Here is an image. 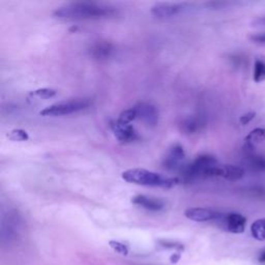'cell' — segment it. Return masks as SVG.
Returning <instances> with one entry per match:
<instances>
[{"label":"cell","mask_w":265,"mask_h":265,"mask_svg":"<svg viewBox=\"0 0 265 265\" xmlns=\"http://www.w3.org/2000/svg\"><path fill=\"white\" fill-rule=\"evenodd\" d=\"M115 14L116 10L112 6L89 1L70 2L57 7L53 12L54 17L66 21L102 19V18L112 17Z\"/></svg>","instance_id":"6da1fadb"},{"label":"cell","mask_w":265,"mask_h":265,"mask_svg":"<svg viewBox=\"0 0 265 265\" xmlns=\"http://www.w3.org/2000/svg\"><path fill=\"white\" fill-rule=\"evenodd\" d=\"M121 176L129 184L164 189H171L178 185L180 181L177 177H169L160 174V173L140 168L126 170L122 173Z\"/></svg>","instance_id":"7a4b0ae2"},{"label":"cell","mask_w":265,"mask_h":265,"mask_svg":"<svg viewBox=\"0 0 265 265\" xmlns=\"http://www.w3.org/2000/svg\"><path fill=\"white\" fill-rule=\"evenodd\" d=\"M217 160L209 154H201L193 162L187 164L180 170L181 175L187 181H192L200 178L213 177V173L218 165Z\"/></svg>","instance_id":"3957f363"},{"label":"cell","mask_w":265,"mask_h":265,"mask_svg":"<svg viewBox=\"0 0 265 265\" xmlns=\"http://www.w3.org/2000/svg\"><path fill=\"white\" fill-rule=\"evenodd\" d=\"M91 102L87 98H76L68 102H61L51 105L40 112L42 116H62L84 110L90 106Z\"/></svg>","instance_id":"277c9868"},{"label":"cell","mask_w":265,"mask_h":265,"mask_svg":"<svg viewBox=\"0 0 265 265\" xmlns=\"http://www.w3.org/2000/svg\"><path fill=\"white\" fill-rule=\"evenodd\" d=\"M186 158V152L182 146L178 143L173 144L168 149L165 158L163 160V166L167 170H181L185 166L184 160Z\"/></svg>","instance_id":"5b68a950"},{"label":"cell","mask_w":265,"mask_h":265,"mask_svg":"<svg viewBox=\"0 0 265 265\" xmlns=\"http://www.w3.org/2000/svg\"><path fill=\"white\" fill-rule=\"evenodd\" d=\"M111 130L118 141L122 143H131L139 139V135L131 123H123L118 120L111 121Z\"/></svg>","instance_id":"8992f818"},{"label":"cell","mask_w":265,"mask_h":265,"mask_svg":"<svg viewBox=\"0 0 265 265\" xmlns=\"http://www.w3.org/2000/svg\"><path fill=\"white\" fill-rule=\"evenodd\" d=\"M185 216L189 220L194 222H208L214 220H221L224 215L214 209L193 207L187 209L185 212Z\"/></svg>","instance_id":"52a82bcc"},{"label":"cell","mask_w":265,"mask_h":265,"mask_svg":"<svg viewBox=\"0 0 265 265\" xmlns=\"http://www.w3.org/2000/svg\"><path fill=\"white\" fill-rule=\"evenodd\" d=\"M135 111L137 114V120H140L145 124L153 126L158 123L159 113L157 108L148 103H139L135 107Z\"/></svg>","instance_id":"ba28073f"},{"label":"cell","mask_w":265,"mask_h":265,"mask_svg":"<svg viewBox=\"0 0 265 265\" xmlns=\"http://www.w3.org/2000/svg\"><path fill=\"white\" fill-rule=\"evenodd\" d=\"M184 3H172V2H159L151 7V14L159 19H166L177 15L184 10Z\"/></svg>","instance_id":"9c48e42d"},{"label":"cell","mask_w":265,"mask_h":265,"mask_svg":"<svg viewBox=\"0 0 265 265\" xmlns=\"http://www.w3.org/2000/svg\"><path fill=\"white\" fill-rule=\"evenodd\" d=\"M244 176V170L241 167L234 165H218L214 170L213 177H222L227 180H240Z\"/></svg>","instance_id":"30bf717a"},{"label":"cell","mask_w":265,"mask_h":265,"mask_svg":"<svg viewBox=\"0 0 265 265\" xmlns=\"http://www.w3.org/2000/svg\"><path fill=\"white\" fill-rule=\"evenodd\" d=\"M132 203L141 206L144 209L150 210V212H160L165 207V202L162 199L146 195H137L133 197Z\"/></svg>","instance_id":"8fae6325"},{"label":"cell","mask_w":265,"mask_h":265,"mask_svg":"<svg viewBox=\"0 0 265 265\" xmlns=\"http://www.w3.org/2000/svg\"><path fill=\"white\" fill-rule=\"evenodd\" d=\"M222 220H224L226 229L231 232L240 234L242 233L245 229L246 218L241 214H229L227 216H223Z\"/></svg>","instance_id":"7c38bea8"},{"label":"cell","mask_w":265,"mask_h":265,"mask_svg":"<svg viewBox=\"0 0 265 265\" xmlns=\"http://www.w3.org/2000/svg\"><path fill=\"white\" fill-rule=\"evenodd\" d=\"M113 51H114L113 45L107 41H97L91 45V47L89 49L90 55L94 58L99 60L111 57Z\"/></svg>","instance_id":"4fadbf2b"},{"label":"cell","mask_w":265,"mask_h":265,"mask_svg":"<svg viewBox=\"0 0 265 265\" xmlns=\"http://www.w3.org/2000/svg\"><path fill=\"white\" fill-rule=\"evenodd\" d=\"M265 140V129L264 127H257V129L253 130L248 136L245 137V143L243 146V149L245 153H252L256 146L260 144Z\"/></svg>","instance_id":"5bb4252c"},{"label":"cell","mask_w":265,"mask_h":265,"mask_svg":"<svg viewBox=\"0 0 265 265\" xmlns=\"http://www.w3.org/2000/svg\"><path fill=\"white\" fill-rule=\"evenodd\" d=\"M203 125V121L200 117L191 116L186 118L181 121V130L184 131L186 134H195L198 131H200L201 126Z\"/></svg>","instance_id":"9a60e30c"},{"label":"cell","mask_w":265,"mask_h":265,"mask_svg":"<svg viewBox=\"0 0 265 265\" xmlns=\"http://www.w3.org/2000/svg\"><path fill=\"white\" fill-rule=\"evenodd\" d=\"M248 160V166L254 171H264L265 170V157L263 155L252 153H245Z\"/></svg>","instance_id":"2e32d148"},{"label":"cell","mask_w":265,"mask_h":265,"mask_svg":"<svg viewBox=\"0 0 265 265\" xmlns=\"http://www.w3.org/2000/svg\"><path fill=\"white\" fill-rule=\"evenodd\" d=\"M251 232L254 239L257 241H265V218L255 221L251 227Z\"/></svg>","instance_id":"e0dca14e"},{"label":"cell","mask_w":265,"mask_h":265,"mask_svg":"<svg viewBox=\"0 0 265 265\" xmlns=\"http://www.w3.org/2000/svg\"><path fill=\"white\" fill-rule=\"evenodd\" d=\"M254 81L262 82L265 81V62L261 59H257L254 65Z\"/></svg>","instance_id":"ac0fdd59"},{"label":"cell","mask_w":265,"mask_h":265,"mask_svg":"<svg viewBox=\"0 0 265 265\" xmlns=\"http://www.w3.org/2000/svg\"><path fill=\"white\" fill-rule=\"evenodd\" d=\"M7 138L12 141H15V142H24V141H27L29 139V136H28V133L24 130L14 129V130L8 132Z\"/></svg>","instance_id":"d6986e66"},{"label":"cell","mask_w":265,"mask_h":265,"mask_svg":"<svg viewBox=\"0 0 265 265\" xmlns=\"http://www.w3.org/2000/svg\"><path fill=\"white\" fill-rule=\"evenodd\" d=\"M57 95V91L53 88H40L36 89L30 94L31 96L38 98H51Z\"/></svg>","instance_id":"ffe728a7"},{"label":"cell","mask_w":265,"mask_h":265,"mask_svg":"<svg viewBox=\"0 0 265 265\" xmlns=\"http://www.w3.org/2000/svg\"><path fill=\"white\" fill-rule=\"evenodd\" d=\"M134 120H137V114L134 108L127 109V110H124L121 112V114L118 117V121L123 122V123H131Z\"/></svg>","instance_id":"44dd1931"},{"label":"cell","mask_w":265,"mask_h":265,"mask_svg":"<svg viewBox=\"0 0 265 265\" xmlns=\"http://www.w3.org/2000/svg\"><path fill=\"white\" fill-rule=\"evenodd\" d=\"M109 245H110L111 248L118 254L124 255V256H126L127 254H129V249H127V246L124 243L120 242V241H109Z\"/></svg>","instance_id":"7402d4cb"},{"label":"cell","mask_w":265,"mask_h":265,"mask_svg":"<svg viewBox=\"0 0 265 265\" xmlns=\"http://www.w3.org/2000/svg\"><path fill=\"white\" fill-rule=\"evenodd\" d=\"M249 39L256 44H265V32H260V33H255L251 34L249 36Z\"/></svg>","instance_id":"603a6c76"},{"label":"cell","mask_w":265,"mask_h":265,"mask_svg":"<svg viewBox=\"0 0 265 265\" xmlns=\"http://www.w3.org/2000/svg\"><path fill=\"white\" fill-rule=\"evenodd\" d=\"M161 244L166 249H174L176 251H184V245L180 243H174V242H168V241H161Z\"/></svg>","instance_id":"cb8c5ba5"},{"label":"cell","mask_w":265,"mask_h":265,"mask_svg":"<svg viewBox=\"0 0 265 265\" xmlns=\"http://www.w3.org/2000/svg\"><path fill=\"white\" fill-rule=\"evenodd\" d=\"M256 116V113L255 112H248V113H245L243 115L241 116L240 118V122L242 124V125H245V124H248L249 122H251L254 118Z\"/></svg>","instance_id":"d4e9b609"},{"label":"cell","mask_w":265,"mask_h":265,"mask_svg":"<svg viewBox=\"0 0 265 265\" xmlns=\"http://www.w3.org/2000/svg\"><path fill=\"white\" fill-rule=\"evenodd\" d=\"M254 26H265V17H261V18H258L257 20H255L253 22Z\"/></svg>","instance_id":"484cf974"},{"label":"cell","mask_w":265,"mask_h":265,"mask_svg":"<svg viewBox=\"0 0 265 265\" xmlns=\"http://www.w3.org/2000/svg\"><path fill=\"white\" fill-rule=\"evenodd\" d=\"M179 259H180V255L177 254V253H174L170 257V260H171L172 263H177L179 261Z\"/></svg>","instance_id":"4316f807"},{"label":"cell","mask_w":265,"mask_h":265,"mask_svg":"<svg viewBox=\"0 0 265 265\" xmlns=\"http://www.w3.org/2000/svg\"><path fill=\"white\" fill-rule=\"evenodd\" d=\"M259 261L260 262H265V249L261 252V254L259 256Z\"/></svg>","instance_id":"83f0119b"}]
</instances>
